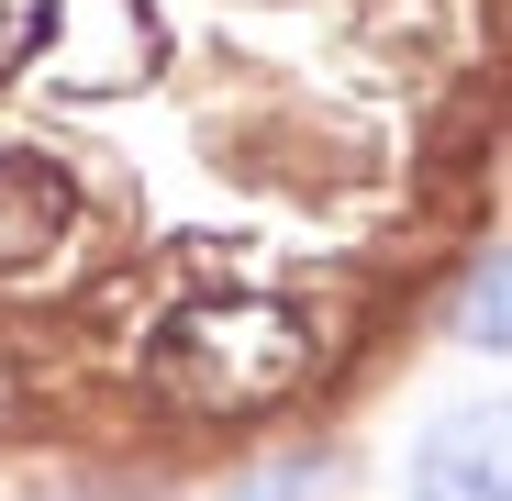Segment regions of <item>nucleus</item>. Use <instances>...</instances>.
Masks as SVG:
<instances>
[{
	"mask_svg": "<svg viewBox=\"0 0 512 501\" xmlns=\"http://www.w3.org/2000/svg\"><path fill=\"white\" fill-rule=\"evenodd\" d=\"M145 368L179 412H268L279 390L312 379V323L268 290H212L190 312H167Z\"/></svg>",
	"mask_w": 512,
	"mask_h": 501,
	"instance_id": "1",
	"label": "nucleus"
},
{
	"mask_svg": "<svg viewBox=\"0 0 512 501\" xmlns=\"http://www.w3.org/2000/svg\"><path fill=\"white\" fill-rule=\"evenodd\" d=\"M45 12H56V0H0V78H12V67H34V45H45Z\"/></svg>",
	"mask_w": 512,
	"mask_h": 501,
	"instance_id": "5",
	"label": "nucleus"
},
{
	"mask_svg": "<svg viewBox=\"0 0 512 501\" xmlns=\"http://www.w3.org/2000/svg\"><path fill=\"white\" fill-rule=\"evenodd\" d=\"M412 501H512L501 468V412H446L412 457Z\"/></svg>",
	"mask_w": 512,
	"mask_h": 501,
	"instance_id": "4",
	"label": "nucleus"
},
{
	"mask_svg": "<svg viewBox=\"0 0 512 501\" xmlns=\"http://www.w3.org/2000/svg\"><path fill=\"white\" fill-rule=\"evenodd\" d=\"M67 223H78L67 167H45V156H0V279L45 268L56 245H67Z\"/></svg>",
	"mask_w": 512,
	"mask_h": 501,
	"instance_id": "3",
	"label": "nucleus"
},
{
	"mask_svg": "<svg viewBox=\"0 0 512 501\" xmlns=\"http://www.w3.org/2000/svg\"><path fill=\"white\" fill-rule=\"evenodd\" d=\"M457 323H468V334H479V346H501V257H490V268H479V290H468V301H457Z\"/></svg>",
	"mask_w": 512,
	"mask_h": 501,
	"instance_id": "6",
	"label": "nucleus"
},
{
	"mask_svg": "<svg viewBox=\"0 0 512 501\" xmlns=\"http://www.w3.org/2000/svg\"><path fill=\"white\" fill-rule=\"evenodd\" d=\"M156 67V23L145 0H56L45 12V45H34V78L56 101H112L123 78Z\"/></svg>",
	"mask_w": 512,
	"mask_h": 501,
	"instance_id": "2",
	"label": "nucleus"
}]
</instances>
